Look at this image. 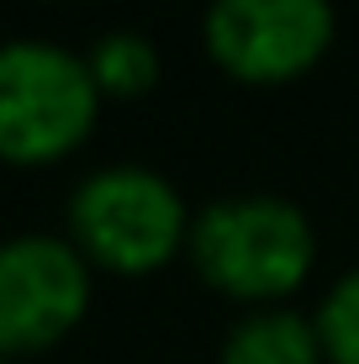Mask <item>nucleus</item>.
I'll list each match as a JSON object with an SVG mask.
<instances>
[{"label":"nucleus","mask_w":359,"mask_h":364,"mask_svg":"<svg viewBox=\"0 0 359 364\" xmlns=\"http://www.w3.org/2000/svg\"><path fill=\"white\" fill-rule=\"evenodd\" d=\"M191 259L217 291L243 301L286 296L306 280L317 259V237L306 211L286 196H222L195 211L191 222Z\"/></svg>","instance_id":"1"},{"label":"nucleus","mask_w":359,"mask_h":364,"mask_svg":"<svg viewBox=\"0 0 359 364\" xmlns=\"http://www.w3.org/2000/svg\"><path fill=\"white\" fill-rule=\"evenodd\" d=\"M101 85L90 58L48 37L0 43V159L43 164L95 127Z\"/></svg>","instance_id":"2"},{"label":"nucleus","mask_w":359,"mask_h":364,"mask_svg":"<svg viewBox=\"0 0 359 364\" xmlns=\"http://www.w3.org/2000/svg\"><path fill=\"white\" fill-rule=\"evenodd\" d=\"M74 248L106 269L143 274L191 237L180 191L148 164H101L69 196Z\"/></svg>","instance_id":"3"},{"label":"nucleus","mask_w":359,"mask_h":364,"mask_svg":"<svg viewBox=\"0 0 359 364\" xmlns=\"http://www.w3.org/2000/svg\"><path fill=\"white\" fill-rule=\"evenodd\" d=\"M90 306V264L58 232H16L0 243V354L64 338Z\"/></svg>","instance_id":"4"},{"label":"nucleus","mask_w":359,"mask_h":364,"mask_svg":"<svg viewBox=\"0 0 359 364\" xmlns=\"http://www.w3.org/2000/svg\"><path fill=\"white\" fill-rule=\"evenodd\" d=\"M333 43V0H212L206 48L238 80H291Z\"/></svg>","instance_id":"5"},{"label":"nucleus","mask_w":359,"mask_h":364,"mask_svg":"<svg viewBox=\"0 0 359 364\" xmlns=\"http://www.w3.org/2000/svg\"><path fill=\"white\" fill-rule=\"evenodd\" d=\"M222 364H323V338L306 311L254 306L222 338Z\"/></svg>","instance_id":"6"},{"label":"nucleus","mask_w":359,"mask_h":364,"mask_svg":"<svg viewBox=\"0 0 359 364\" xmlns=\"http://www.w3.org/2000/svg\"><path fill=\"white\" fill-rule=\"evenodd\" d=\"M90 74L95 85L111 95H138L159 80V48L148 43L138 27H117V32H101L90 48Z\"/></svg>","instance_id":"7"},{"label":"nucleus","mask_w":359,"mask_h":364,"mask_svg":"<svg viewBox=\"0 0 359 364\" xmlns=\"http://www.w3.org/2000/svg\"><path fill=\"white\" fill-rule=\"evenodd\" d=\"M312 322H317V338H323V359L359 364V269L338 274L328 285V296H323Z\"/></svg>","instance_id":"8"},{"label":"nucleus","mask_w":359,"mask_h":364,"mask_svg":"<svg viewBox=\"0 0 359 364\" xmlns=\"http://www.w3.org/2000/svg\"><path fill=\"white\" fill-rule=\"evenodd\" d=\"M0 364H11V359H6V354H0Z\"/></svg>","instance_id":"9"}]
</instances>
